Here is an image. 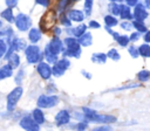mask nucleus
I'll return each instance as SVG.
<instances>
[{
    "label": "nucleus",
    "mask_w": 150,
    "mask_h": 131,
    "mask_svg": "<svg viewBox=\"0 0 150 131\" xmlns=\"http://www.w3.org/2000/svg\"><path fill=\"white\" fill-rule=\"evenodd\" d=\"M60 22H61V25H63V26H67V27H69V26L71 25L70 20L68 19V16H67L64 13H62V14L60 15Z\"/></svg>",
    "instance_id": "obj_34"
},
{
    "label": "nucleus",
    "mask_w": 150,
    "mask_h": 131,
    "mask_svg": "<svg viewBox=\"0 0 150 131\" xmlns=\"http://www.w3.org/2000/svg\"><path fill=\"white\" fill-rule=\"evenodd\" d=\"M22 75H25V71L21 69V70H20V71L16 74V77H15V82H16L18 84H20V83H21V78L23 77Z\"/></svg>",
    "instance_id": "obj_40"
},
{
    "label": "nucleus",
    "mask_w": 150,
    "mask_h": 131,
    "mask_svg": "<svg viewBox=\"0 0 150 131\" xmlns=\"http://www.w3.org/2000/svg\"><path fill=\"white\" fill-rule=\"evenodd\" d=\"M25 54H26V60L28 63H40L42 57H43V53L41 51V49L35 46V44H30L27 46L25 49Z\"/></svg>",
    "instance_id": "obj_3"
},
{
    "label": "nucleus",
    "mask_w": 150,
    "mask_h": 131,
    "mask_svg": "<svg viewBox=\"0 0 150 131\" xmlns=\"http://www.w3.org/2000/svg\"><path fill=\"white\" fill-rule=\"evenodd\" d=\"M13 36V30L11 27H5L0 29V41H5L8 40Z\"/></svg>",
    "instance_id": "obj_21"
},
{
    "label": "nucleus",
    "mask_w": 150,
    "mask_h": 131,
    "mask_svg": "<svg viewBox=\"0 0 150 131\" xmlns=\"http://www.w3.org/2000/svg\"><path fill=\"white\" fill-rule=\"evenodd\" d=\"M104 22H105L108 28L109 27H114V26L117 25V19L115 16H112V15H105L104 16Z\"/></svg>",
    "instance_id": "obj_27"
},
{
    "label": "nucleus",
    "mask_w": 150,
    "mask_h": 131,
    "mask_svg": "<svg viewBox=\"0 0 150 131\" xmlns=\"http://www.w3.org/2000/svg\"><path fill=\"white\" fill-rule=\"evenodd\" d=\"M54 33H55V35H56V37H57V35L61 33V29H60V28H54Z\"/></svg>",
    "instance_id": "obj_50"
},
{
    "label": "nucleus",
    "mask_w": 150,
    "mask_h": 131,
    "mask_svg": "<svg viewBox=\"0 0 150 131\" xmlns=\"http://www.w3.org/2000/svg\"><path fill=\"white\" fill-rule=\"evenodd\" d=\"M144 7L148 8V9H150V0H146V1L144 2Z\"/></svg>",
    "instance_id": "obj_49"
},
{
    "label": "nucleus",
    "mask_w": 150,
    "mask_h": 131,
    "mask_svg": "<svg viewBox=\"0 0 150 131\" xmlns=\"http://www.w3.org/2000/svg\"><path fill=\"white\" fill-rule=\"evenodd\" d=\"M14 22H15L16 28L21 32H26L30 27V18L23 13H19L14 18Z\"/></svg>",
    "instance_id": "obj_8"
},
{
    "label": "nucleus",
    "mask_w": 150,
    "mask_h": 131,
    "mask_svg": "<svg viewBox=\"0 0 150 131\" xmlns=\"http://www.w3.org/2000/svg\"><path fill=\"white\" fill-rule=\"evenodd\" d=\"M69 119H70V113L67 110H60L55 116V122L57 125L67 124L69 122Z\"/></svg>",
    "instance_id": "obj_12"
},
{
    "label": "nucleus",
    "mask_w": 150,
    "mask_h": 131,
    "mask_svg": "<svg viewBox=\"0 0 150 131\" xmlns=\"http://www.w3.org/2000/svg\"><path fill=\"white\" fill-rule=\"evenodd\" d=\"M136 29H137V32L138 33H141V32H146V27H145V25L143 23V22H141V21H134L132 23H131Z\"/></svg>",
    "instance_id": "obj_31"
},
{
    "label": "nucleus",
    "mask_w": 150,
    "mask_h": 131,
    "mask_svg": "<svg viewBox=\"0 0 150 131\" xmlns=\"http://www.w3.org/2000/svg\"><path fill=\"white\" fill-rule=\"evenodd\" d=\"M83 112H84V117L89 120V122H95V123H114L116 120V117L111 116V115H105V113H97L96 111L88 109V108H83Z\"/></svg>",
    "instance_id": "obj_1"
},
{
    "label": "nucleus",
    "mask_w": 150,
    "mask_h": 131,
    "mask_svg": "<svg viewBox=\"0 0 150 131\" xmlns=\"http://www.w3.org/2000/svg\"><path fill=\"white\" fill-rule=\"evenodd\" d=\"M20 126L25 130V131H40V125H38L32 117L26 116L23 118L20 119Z\"/></svg>",
    "instance_id": "obj_9"
},
{
    "label": "nucleus",
    "mask_w": 150,
    "mask_h": 131,
    "mask_svg": "<svg viewBox=\"0 0 150 131\" xmlns=\"http://www.w3.org/2000/svg\"><path fill=\"white\" fill-rule=\"evenodd\" d=\"M33 120L38 124V125H41V124H43L45 123V115H43V112H42V110L41 109H34L33 110Z\"/></svg>",
    "instance_id": "obj_15"
},
{
    "label": "nucleus",
    "mask_w": 150,
    "mask_h": 131,
    "mask_svg": "<svg viewBox=\"0 0 150 131\" xmlns=\"http://www.w3.org/2000/svg\"><path fill=\"white\" fill-rule=\"evenodd\" d=\"M64 43L67 44V49L63 51L66 56L70 57H80L81 55V46L77 42V39L74 37H67L64 40Z\"/></svg>",
    "instance_id": "obj_4"
},
{
    "label": "nucleus",
    "mask_w": 150,
    "mask_h": 131,
    "mask_svg": "<svg viewBox=\"0 0 150 131\" xmlns=\"http://www.w3.org/2000/svg\"><path fill=\"white\" fill-rule=\"evenodd\" d=\"M137 78H138L141 82L148 81V80L150 78V71H149V70H141V71H138Z\"/></svg>",
    "instance_id": "obj_28"
},
{
    "label": "nucleus",
    "mask_w": 150,
    "mask_h": 131,
    "mask_svg": "<svg viewBox=\"0 0 150 131\" xmlns=\"http://www.w3.org/2000/svg\"><path fill=\"white\" fill-rule=\"evenodd\" d=\"M128 50H129V54L134 57V58H136V57H138V55H139V53H138V49L135 47V46H130L129 48H128Z\"/></svg>",
    "instance_id": "obj_36"
},
{
    "label": "nucleus",
    "mask_w": 150,
    "mask_h": 131,
    "mask_svg": "<svg viewBox=\"0 0 150 131\" xmlns=\"http://www.w3.org/2000/svg\"><path fill=\"white\" fill-rule=\"evenodd\" d=\"M121 26H122V28H123V29H125V30H130V29L132 28V25H131L130 22H128V21H125V22L121 23Z\"/></svg>",
    "instance_id": "obj_42"
},
{
    "label": "nucleus",
    "mask_w": 150,
    "mask_h": 131,
    "mask_svg": "<svg viewBox=\"0 0 150 131\" xmlns=\"http://www.w3.org/2000/svg\"><path fill=\"white\" fill-rule=\"evenodd\" d=\"M77 42H79L80 46L88 47V46H90L91 42H93V36H91V34H90L89 32H86L82 36H80V37L77 39Z\"/></svg>",
    "instance_id": "obj_14"
},
{
    "label": "nucleus",
    "mask_w": 150,
    "mask_h": 131,
    "mask_svg": "<svg viewBox=\"0 0 150 131\" xmlns=\"http://www.w3.org/2000/svg\"><path fill=\"white\" fill-rule=\"evenodd\" d=\"M1 16L2 19H5L8 22H14V15H13V11L11 8H6L1 12Z\"/></svg>",
    "instance_id": "obj_22"
},
{
    "label": "nucleus",
    "mask_w": 150,
    "mask_h": 131,
    "mask_svg": "<svg viewBox=\"0 0 150 131\" xmlns=\"http://www.w3.org/2000/svg\"><path fill=\"white\" fill-rule=\"evenodd\" d=\"M86 29H87V26L83 25V23H81L80 26H77V27H75L74 29H71V32H73V34H74L76 37H80V36H82V35L86 33Z\"/></svg>",
    "instance_id": "obj_24"
},
{
    "label": "nucleus",
    "mask_w": 150,
    "mask_h": 131,
    "mask_svg": "<svg viewBox=\"0 0 150 131\" xmlns=\"http://www.w3.org/2000/svg\"><path fill=\"white\" fill-rule=\"evenodd\" d=\"M107 55L105 54H103V53H95V54H93V56H91V60H93V62H95V63H104L105 61H107Z\"/></svg>",
    "instance_id": "obj_23"
},
{
    "label": "nucleus",
    "mask_w": 150,
    "mask_h": 131,
    "mask_svg": "<svg viewBox=\"0 0 150 131\" xmlns=\"http://www.w3.org/2000/svg\"><path fill=\"white\" fill-rule=\"evenodd\" d=\"M93 131H112V129H111V126H109V125H102V126L95 127Z\"/></svg>",
    "instance_id": "obj_39"
},
{
    "label": "nucleus",
    "mask_w": 150,
    "mask_h": 131,
    "mask_svg": "<svg viewBox=\"0 0 150 131\" xmlns=\"http://www.w3.org/2000/svg\"><path fill=\"white\" fill-rule=\"evenodd\" d=\"M143 39H144V41H145V42H150V30H146V32L144 33Z\"/></svg>",
    "instance_id": "obj_46"
},
{
    "label": "nucleus",
    "mask_w": 150,
    "mask_h": 131,
    "mask_svg": "<svg viewBox=\"0 0 150 131\" xmlns=\"http://www.w3.org/2000/svg\"><path fill=\"white\" fill-rule=\"evenodd\" d=\"M7 53V44L5 41H0V60Z\"/></svg>",
    "instance_id": "obj_37"
},
{
    "label": "nucleus",
    "mask_w": 150,
    "mask_h": 131,
    "mask_svg": "<svg viewBox=\"0 0 150 131\" xmlns=\"http://www.w3.org/2000/svg\"><path fill=\"white\" fill-rule=\"evenodd\" d=\"M36 70L39 73V75L43 78V80H48L52 76V68L49 67L48 63L46 62H40L36 67Z\"/></svg>",
    "instance_id": "obj_11"
},
{
    "label": "nucleus",
    "mask_w": 150,
    "mask_h": 131,
    "mask_svg": "<svg viewBox=\"0 0 150 131\" xmlns=\"http://www.w3.org/2000/svg\"><path fill=\"white\" fill-rule=\"evenodd\" d=\"M56 22V14L54 9H48L40 20V32H48L50 30Z\"/></svg>",
    "instance_id": "obj_2"
},
{
    "label": "nucleus",
    "mask_w": 150,
    "mask_h": 131,
    "mask_svg": "<svg viewBox=\"0 0 150 131\" xmlns=\"http://www.w3.org/2000/svg\"><path fill=\"white\" fill-rule=\"evenodd\" d=\"M91 8H93V1L91 0H86V2H84V11H86L87 15L91 14Z\"/></svg>",
    "instance_id": "obj_35"
},
{
    "label": "nucleus",
    "mask_w": 150,
    "mask_h": 131,
    "mask_svg": "<svg viewBox=\"0 0 150 131\" xmlns=\"http://www.w3.org/2000/svg\"><path fill=\"white\" fill-rule=\"evenodd\" d=\"M112 35H114V37H115V40L117 41V43L120 44V46H122V47H127L128 46V43H129V36H127V35H120V34H117V33H112Z\"/></svg>",
    "instance_id": "obj_20"
},
{
    "label": "nucleus",
    "mask_w": 150,
    "mask_h": 131,
    "mask_svg": "<svg viewBox=\"0 0 150 131\" xmlns=\"http://www.w3.org/2000/svg\"><path fill=\"white\" fill-rule=\"evenodd\" d=\"M120 16L124 20H130L132 18V13L129 6L127 5H121V12H120Z\"/></svg>",
    "instance_id": "obj_18"
},
{
    "label": "nucleus",
    "mask_w": 150,
    "mask_h": 131,
    "mask_svg": "<svg viewBox=\"0 0 150 131\" xmlns=\"http://www.w3.org/2000/svg\"><path fill=\"white\" fill-rule=\"evenodd\" d=\"M55 64H56V66H59L60 68H62L63 70H67V69L70 67V62H69V60H68V58H66V57H63V58L59 60Z\"/></svg>",
    "instance_id": "obj_29"
},
{
    "label": "nucleus",
    "mask_w": 150,
    "mask_h": 131,
    "mask_svg": "<svg viewBox=\"0 0 150 131\" xmlns=\"http://www.w3.org/2000/svg\"><path fill=\"white\" fill-rule=\"evenodd\" d=\"M28 39L32 43H36L41 39V32L38 28H32L28 33Z\"/></svg>",
    "instance_id": "obj_17"
},
{
    "label": "nucleus",
    "mask_w": 150,
    "mask_h": 131,
    "mask_svg": "<svg viewBox=\"0 0 150 131\" xmlns=\"http://www.w3.org/2000/svg\"><path fill=\"white\" fill-rule=\"evenodd\" d=\"M45 50L48 51V53H50V54H53V55H57V54L64 51L63 42L61 41V39L54 36V37L50 40V42L46 46V49H45Z\"/></svg>",
    "instance_id": "obj_7"
},
{
    "label": "nucleus",
    "mask_w": 150,
    "mask_h": 131,
    "mask_svg": "<svg viewBox=\"0 0 150 131\" xmlns=\"http://www.w3.org/2000/svg\"><path fill=\"white\" fill-rule=\"evenodd\" d=\"M89 27L90 28H100V23L91 20V21H89Z\"/></svg>",
    "instance_id": "obj_45"
},
{
    "label": "nucleus",
    "mask_w": 150,
    "mask_h": 131,
    "mask_svg": "<svg viewBox=\"0 0 150 131\" xmlns=\"http://www.w3.org/2000/svg\"><path fill=\"white\" fill-rule=\"evenodd\" d=\"M139 39V33L138 32H134L130 36H129V40H131V41H137Z\"/></svg>",
    "instance_id": "obj_43"
},
{
    "label": "nucleus",
    "mask_w": 150,
    "mask_h": 131,
    "mask_svg": "<svg viewBox=\"0 0 150 131\" xmlns=\"http://www.w3.org/2000/svg\"><path fill=\"white\" fill-rule=\"evenodd\" d=\"M1 27H2V21L0 20V29H1Z\"/></svg>",
    "instance_id": "obj_52"
},
{
    "label": "nucleus",
    "mask_w": 150,
    "mask_h": 131,
    "mask_svg": "<svg viewBox=\"0 0 150 131\" xmlns=\"http://www.w3.org/2000/svg\"><path fill=\"white\" fill-rule=\"evenodd\" d=\"M82 74H83V75H84V76H86V77H87V78H90V77H91V75H90V74H88V73H86V71H84V70H83V71H82Z\"/></svg>",
    "instance_id": "obj_51"
},
{
    "label": "nucleus",
    "mask_w": 150,
    "mask_h": 131,
    "mask_svg": "<svg viewBox=\"0 0 150 131\" xmlns=\"http://www.w3.org/2000/svg\"><path fill=\"white\" fill-rule=\"evenodd\" d=\"M137 4V0H127V6H136Z\"/></svg>",
    "instance_id": "obj_48"
},
{
    "label": "nucleus",
    "mask_w": 150,
    "mask_h": 131,
    "mask_svg": "<svg viewBox=\"0 0 150 131\" xmlns=\"http://www.w3.org/2000/svg\"><path fill=\"white\" fill-rule=\"evenodd\" d=\"M107 57H109V58H111V60H114V61H118L120 60V54H118V51H117V49H110L107 54Z\"/></svg>",
    "instance_id": "obj_30"
},
{
    "label": "nucleus",
    "mask_w": 150,
    "mask_h": 131,
    "mask_svg": "<svg viewBox=\"0 0 150 131\" xmlns=\"http://www.w3.org/2000/svg\"><path fill=\"white\" fill-rule=\"evenodd\" d=\"M109 11L111 12L112 15H120L121 5L117 4V2H110V4H109Z\"/></svg>",
    "instance_id": "obj_26"
},
{
    "label": "nucleus",
    "mask_w": 150,
    "mask_h": 131,
    "mask_svg": "<svg viewBox=\"0 0 150 131\" xmlns=\"http://www.w3.org/2000/svg\"><path fill=\"white\" fill-rule=\"evenodd\" d=\"M6 58L8 60V63H7V64H8L12 69L19 67V64H20V57H19V55H18L16 53H12V54L8 55Z\"/></svg>",
    "instance_id": "obj_16"
},
{
    "label": "nucleus",
    "mask_w": 150,
    "mask_h": 131,
    "mask_svg": "<svg viewBox=\"0 0 150 131\" xmlns=\"http://www.w3.org/2000/svg\"><path fill=\"white\" fill-rule=\"evenodd\" d=\"M22 94H23L22 87H16L8 94V96H7V110H9V111L14 110V108H15L16 103L19 102V99L21 98Z\"/></svg>",
    "instance_id": "obj_5"
},
{
    "label": "nucleus",
    "mask_w": 150,
    "mask_h": 131,
    "mask_svg": "<svg viewBox=\"0 0 150 131\" xmlns=\"http://www.w3.org/2000/svg\"><path fill=\"white\" fill-rule=\"evenodd\" d=\"M64 71H66V70H63L62 68H60V67H59V66H56V64H54V66H53V68H52V74H53L54 76H56V77L62 76V75L64 74Z\"/></svg>",
    "instance_id": "obj_33"
},
{
    "label": "nucleus",
    "mask_w": 150,
    "mask_h": 131,
    "mask_svg": "<svg viewBox=\"0 0 150 131\" xmlns=\"http://www.w3.org/2000/svg\"><path fill=\"white\" fill-rule=\"evenodd\" d=\"M45 57H46V60H47V62L48 63H56L59 60H57V55H53V54H50V53H48V51H46L45 50Z\"/></svg>",
    "instance_id": "obj_32"
},
{
    "label": "nucleus",
    "mask_w": 150,
    "mask_h": 131,
    "mask_svg": "<svg viewBox=\"0 0 150 131\" xmlns=\"http://www.w3.org/2000/svg\"><path fill=\"white\" fill-rule=\"evenodd\" d=\"M67 16L69 20L71 21H75V22H82L83 19H84V14L82 11H79V9H70L68 13H67Z\"/></svg>",
    "instance_id": "obj_13"
},
{
    "label": "nucleus",
    "mask_w": 150,
    "mask_h": 131,
    "mask_svg": "<svg viewBox=\"0 0 150 131\" xmlns=\"http://www.w3.org/2000/svg\"><path fill=\"white\" fill-rule=\"evenodd\" d=\"M57 103H59V97L55 96V95H41L38 98V102H36L39 109L40 108H42V109H49V108L55 106Z\"/></svg>",
    "instance_id": "obj_6"
},
{
    "label": "nucleus",
    "mask_w": 150,
    "mask_h": 131,
    "mask_svg": "<svg viewBox=\"0 0 150 131\" xmlns=\"http://www.w3.org/2000/svg\"><path fill=\"white\" fill-rule=\"evenodd\" d=\"M12 74H13V69L8 64H5L0 68V80L8 78V77L12 76Z\"/></svg>",
    "instance_id": "obj_19"
},
{
    "label": "nucleus",
    "mask_w": 150,
    "mask_h": 131,
    "mask_svg": "<svg viewBox=\"0 0 150 131\" xmlns=\"http://www.w3.org/2000/svg\"><path fill=\"white\" fill-rule=\"evenodd\" d=\"M132 16L135 18V21H141V22H143V20L146 19L148 12H146V8L144 7L143 4H137V5L135 6Z\"/></svg>",
    "instance_id": "obj_10"
},
{
    "label": "nucleus",
    "mask_w": 150,
    "mask_h": 131,
    "mask_svg": "<svg viewBox=\"0 0 150 131\" xmlns=\"http://www.w3.org/2000/svg\"><path fill=\"white\" fill-rule=\"evenodd\" d=\"M36 4H39V5H42V6L47 7V6L49 5V1H46V0H36Z\"/></svg>",
    "instance_id": "obj_47"
},
{
    "label": "nucleus",
    "mask_w": 150,
    "mask_h": 131,
    "mask_svg": "<svg viewBox=\"0 0 150 131\" xmlns=\"http://www.w3.org/2000/svg\"><path fill=\"white\" fill-rule=\"evenodd\" d=\"M138 53H139V55H142V56H144V57H150V46L146 44V43L139 46Z\"/></svg>",
    "instance_id": "obj_25"
},
{
    "label": "nucleus",
    "mask_w": 150,
    "mask_h": 131,
    "mask_svg": "<svg viewBox=\"0 0 150 131\" xmlns=\"http://www.w3.org/2000/svg\"><path fill=\"white\" fill-rule=\"evenodd\" d=\"M87 127H88V123H87L86 120L80 122V123L77 124V130H79V131H86Z\"/></svg>",
    "instance_id": "obj_38"
},
{
    "label": "nucleus",
    "mask_w": 150,
    "mask_h": 131,
    "mask_svg": "<svg viewBox=\"0 0 150 131\" xmlns=\"http://www.w3.org/2000/svg\"><path fill=\"white\" fill-rule=\"evenodd\" d=\"M6 5H7V8H13V7H15L16 5H18V2L15 1V0H7L6 1Z\"/></svg>",
    "instance_id": "obj_41"
},
{
    "label": "nucleus",
    "mask_w": 150,
    "mask_h": 131,
    "mask_svg": "<svg viewBox=\"0 0 150 131\" xmlns=\"http://www.w3.org/2000/svg\"><path fill=\"white\" fill-rule=\"evenodd\" d=\"M69 4H70L69 1H61V2H59V7H60L61 12H63V9H64Z\"/></svg>",
    "instance_id": "obj_44"
}]
</instances>
